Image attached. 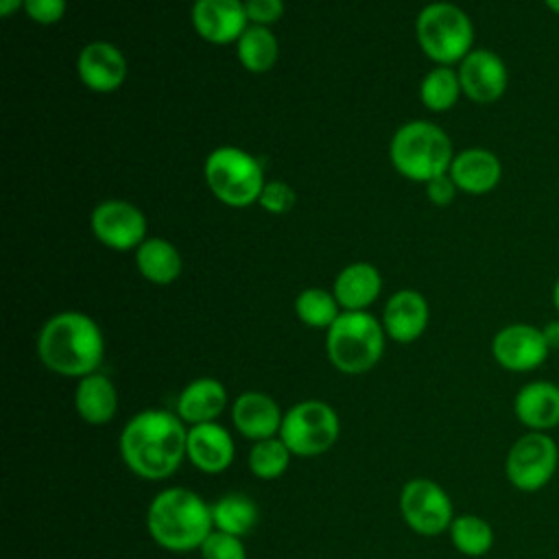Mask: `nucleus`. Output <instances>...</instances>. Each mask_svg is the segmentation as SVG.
<instances>
[{
	"label": "nucleus",
	"mask_w": 559,
	"mask_h": 559,
	"mask_svg": "<svg viewBox=\"0 0 559 559\" xmlns=\"http://www.w3.org/2000/svg\"><path fill=\"white\" fill-rule=\"evenodd\" d=\"M186 439L188 428L175 411L144 408L127 419L118 448L131 474L144 480H164L183 463Z\"/></svg>",
	"instance_id": "f257e3e1"
},
{
	"label": "nucleus",
	"mask_w": 559,
	"mask_h": 559,
	"mask_svg": "<svg viewBox=\"0 0 559 559\" xmlns=\"http://www.w3.org/2000/svg\"><path fill=\"white\" fill-rule=\"evenodd\" d=\"M37 354L52 373L83 378L98 371L105 356V338L92 317L68 310L50 317L41 325Z\"/></svg>",
	"instance_id": "f03ea898"
},
{
	"label": "nucleus",
	"mask_w": 559,
	"mask_h": 559,
	"mask_svg": "<svg viewBox=\"0 0 559 559\" xmlns=\"http://www.w3.org/2000/svg\"><path fill=\"white\" fill-rule=\"evenodd\" d=\"M151 539L170 552L199 550L214 531L212 504L188 487H168L153 496L146 509Z\"/></svg>",
	"instance_id": "7ed1b4c3"
},
{
	"label": "nucleus",
	"mask_w": 559,
	"mask_h": 559,
	"mask_svg": "<svg viewBox=\"0 0 559 559\" xmlns=\"http://www.w3.org/2000/svg\"><path fill=\"white\" fill-rule=\"evenodd\" d=\"M384 334V325L367 310H343L325 334L328 360L341 373H365L382 358Z\"/></svg>",
	"instance_id": "20e7f679"
},
{
	"label": "nucleus",
	"mask_w": 559,
	"mask_h": 559,
	"mask_svg": "<svg viewBox=\"0 0 559 559\" xmlns=\"http://www.w3.org/2000/svg\"><path fill=\"white\" fill-rule=\"evenodd\" d=\"M454 159L448 133L428 120H413L400 127L391 140V162L411 181L428 183L450 170Z\"/></svg>",
	"instance_id": "39448f33"
},
{
	"label": "nucleus",
	"mask_w": 559,
	"mask_h": 559,
	"mask_svg": "<svg viewBox=\"0 0 559 559\" xmlns=\"http://www.w3.org/2000/svg\"><path fill=\"white\" fill-rule=\"evenodd\" d=\"M419 48L437 66L461 63L474 48V24L469 15L452 2L426 4L415 24Z\"/></svg>",
	"instance_id": "423d86ee"
},
{
	"label": "nucleus",
	"mask_w": 559,
	"mask_h": 559,
	"mask_svg": "<svg viewBox=\"0 0 559 559\" xmlns=\"http://www.w3.org/2000/svg\"><path fill=\"white\" fill-rule=\"evenodd\" d=\"M203 175L212 194L229 207L255 203L266 183L260 162L238 146L214 148L205 159Z\"/></svg>",
	"instance_id": "0eeeda50"
},
{
	"label": "nucleus",
	"mask_w": 559,
	"mask_h": 559,
	"mask_svg": "<svg viewBox=\"0 0 559 559\" xmlns=\"http://www.w3.org/2000/svg\"><path fill=\"white\" fill-rule=\"evenodd\" d=\"M341 435L338 413L323 400H304L293 404L282 419L280 439L293 456L310 459L328 452Z\"/></svg>",
	"instance_id": "6e6552de"
},
{
	"label": "nucleus",
	"mask_w": 559,
	"mask_h": 559,
	"mask_svg": "<svg viewBox=\"0 0 559 559\" xmlns=\"http://www.w3.org/2000/svg\"><path fill=\"white\" fill-rule=\"evenodd\" d=\"M559 467V445L550 432L526 430L518 437L504 456V476L522 493L544 489Z\"/></svg>",
	"instance_id": "1a4fd4ad"
},
{
	"label": "nucleus",
	"mask_w": 559,
	"mask_h": 559,
	"mask_svg": "<svg viewBox=\"0 0 559 559\" xmlns=\"http://www.w3.org/2000/svg\"><path fill=\"white\" fill-rule=\"evenodd\" d=\"M400 513L413 533L435 537L450 528L454 504L439 483L413 478L400 491Z\"/></svg>",
	"instance_id": "9d476101"
},
{
	"label": "nucleus",
	"mask_w": 559,
	"mask_h": 559,
	"mask_svg": "<svg viewBox=\"0 0 559 559\" xmlns=\"http://www.w3.org/2000/svg\"><path fill=\"white\" fill-rule=\"evenodd\" d=\"M550 354L542 328L531 323H509L491 338L493 360L511 373H528L539 369Z\"/></svg>",
	"instance_id": "9b49d317"
},
{
	"label": "nucleus",
	"mask_w": 559,
	"mask_h": 559,
	"mask_svg": "<svg viewBox=\"0 0 559 559\" xmlns=\"http://www.w3.org/2000/svg\"><path fill=\"white\" fill-rule=\"evenodd\" d=\"M92 231L109 249H138L146 238V218L129 201H105L92 212Z\"/></svg>",
	"instance_id": "f8f14e48"
},
{
	"label": "nucleus",
	"mask_w": 559,
	"mask_h": 559,
	"mask_svg": "<svg viewBox=\"0 0 559 559\" xmlns=\"http://www.w3.org/2000/svg\"><path fill=\"white\" fill-rule=\"evenodd\" d=\"M459 81L463 94L480 105L496 103L504 96L509 85V70L502 57L487 48H474L459 63Z\"/></svg>",
	"instance_id": "ddd939ff"
},
{
	"label": "nucleus",
	"mask_w": 559,
	"mask_h": 559,
	"mask_svg": "<svg viewBox=\"0 0 559 559\" xmlns=\"http://www.w3.org/2000/svg\"><path fill=\"white\" fill-rule=\"evenodd\" d=\"M192 26L210 44L238 41L249 20L242 0H194Z\"/></svg>",
	"instance_id": "4468645a"
},
{
	"label": "nucleus",
	"mask_w": 559,
	"mask_h": 559,
	"mask_svg": "<svg viewBox=\"0 0 559 559\" xmlns=\"http://www.w3.org/2000/svg\"><path fill=\"white\" fill-rule=\"evenodd\" d=\"M236 456V443L229 430L218 421L197 424L188 428L186 459L203 474L225 472Z\"/></svg>",
	"instance_id": "2eb2a0df"
},
{
	"label": "nucleus",
	"mask_w": 559,
	"mask_h": 559,
	"mask_svg": "<svg viewBox=\"0 0 559 559\" xmlns=\"http://www.w3.org/2000/svg\"><path fill=\"white\" fill-rule=\"evenodd\" d=\"M515 419L533 432H550L559 426V384L550 380H531L513 397Z\"/></svg>",
	"instance_id": "dca6fc26"
},
{
	"label": "nucleus",
	"mask_w": 559,
	"mask_h": 559,
	"mask_svg": "<svg viewBox=\"0 0 559 559\" xmlns=\"http://www.w3.org/2000/svg\"><path fill=\"white\" fill-rule=\"evenodd\" d=\"M284 413L280 404L262 391H245L231 404V421L249 441H262L280 435Z\"/></svg>",
	"instance_id": "f3484780"
},
{
	"label": "nucleus",
	"mask_w": 559,
	"mask_h": 559,
	"mask_svg": "<svg viewBox=\"0 0 559 559\" xmlns=\"http://www.w3.org/2000/svg\"><path fill=\"white\" fill-rule=\"evenodd\" d=\"M79 79L94 92H114L127 79L124 55L109 41H92L83 46L76 59Z\"/></svg>",
	"instance_id": "a211bd4d"
},
{
	"label": "nucleus",
	"mask_w": 559,
	"mask_h": 559,
	"mask_svg": "<svg viewBox=\"0 0 559 559\" xmlns=\"http://www.w3.org/2000/svg\"><path fill=\"white\" fill-rule=\"evenodd\" d=\"M428 317L430 310L426 297L413 288H402L389 297L382 314V325L386 336H391L393 341L413 343L424 334Z\"/></svg>",
	"instance_id": "6ab92c4d"
},
{
	"label": "nucleus",
	"mask_w": 559,
	"mask_h": 559,
	"mask_svg": "<svg viewBox=\"0 0 559 559\" xmlns=\"http://www.w3.org/2000/svg\"><path fill=\"white\" fill-rule=\"evenodd\" d=\"M448 173L459 190L467 194H487L500 183L502 164L489 148L472 146L454 155Z\"/></svg>",
	"instance_id": "aec40b11"
},
{
	"label": "nucleus",
	"mask_w": 559,
	"mask_h": 559,
	"mask_svg": "<svg viewBox=\"0 0 559 559\" xmlns=\"http://www.w3.org/2000/svg\"><path fill=\"white\" fill-rule=\"evenodd\" d=\"M227 408V389L216 378H197L188 382L175 402V413L188 426L216 421Z\"/></svg>",
	"instance_id": "412c9836"
},
{
	"label": "nucleus",
	"mask_w": 559,
	"mask_h": 559,
	"mask_svg": "<svg viewBox=\"0 0 559 559\" xmlns=\"http://www.w3.org/2000/svg\"><path fill=\"white\" fill-rule=\"evenodd\" d=\"M74 408L90 426L109 424L118 411V389L111 378L100 371L79 378L74 389Z\"/></svg>",
	"instance_id": "4be33fe9"
},
{
	"label": "nucleus",
	"mask_w": 559,
	"mask_h": 559,
	"mask_svg": "<svg viewBox=\"0 0 559 559\" xmlns=\"http://www.w3.org/2000/svg\"><path fill=\"white\" fill-rule=\"evenodd\" d=\"M382 288V277L373 264L354 262L345 266L334 282V297L343 310H367Z\"/></svg>",
	"instance_id": "5701e85b"
},
{
	"label": "nucleus",
	"mask_w": 559,
	"mask_h": 559,
	"mask_svg": "<svg viewBox=\"0 0 559 559\" xmlns=\"http://www.w3.org/2000/svg\"><path fill=\"white\" fill-rule=\"evenodd\" d=\"M260 520V509L255 500L240 491L223 493L212 502V522L216 531L242 537L249 535Z\"/></svg>",
	"instance_id": "b1692460"
},
{
	"label": "nucleus",
	"mask_w": 559,
	"mask_h": 559,
	"mask_svg": "<svg viewBox=\"0 0 559 559\" xmlns=\"http://www.w3.org/2000/svg\"><path fill=\"white\" fill-rule=\"evenodd\" d=\"M135 264L142 277L153 284H170L181 273V255L164 238H146L135 249Z\"/></svg>",
	"instance_id": "393cba45"
},
{
	"label": "nucleus",
	"mask_w": 559,
	"mask_h": 559,
	"mask_svg": "<svg viewBox=\"0 0 559 559\" xmlns=\"http://www.w3.org/2000/svg\"><path fill=\"white\" fill-rule=\"evenodd\" d=\"M236 52H238V61L249 72H266L277 61L280 44H277V37L269 31V26L251 24L236 41Z\"/></svg>",
	"instance_id": "a878e982"
},
{
	"label": "nucleus",
	"mask_w": 559,
	"mask_h": 559,
	"mask_svg": "<svg viewBox=\"0 0 559 559\" xmlns=\"http://www.w3.org/2000/svg\"><path fill=\"white\" fill-rule=\"evenodd\" d=\"M450 542L452 546L465 555V557H483L493 548V528L491 524L474 513L454 515L450 528Z\"/></svg>",
	"instance_id": "bb28decb"
},
{
	"label": "nucleus",
	"mask_w": 559,
	"mask_h": 559,
	"mask_svg": "<svg viewBox=\"0 0 559 559\" xmlns=\"http://www.w3.org/2000/svg\"><path fill=\"white\" fill-rule=\"evenodd\" d=\"M463 94L459 72L452 66H435L419 85V98L430 111H448Z\"/></svg>",
	"instance_id": "cd10ccee"
},
{
	"label": "nucleus",
	"mask_w": 559,
	"mask_h": 559,
	"mask_svg": "<svg viewBox=\"0 0 559 559\" xmlns=\"http://www.w3.org/2000/svg\"><path fill=\"white\" fill-rule=\"evenodd\" d=\"M290 456H293V452L288 450V445L277 435V437H271V439L255 441L249 450L247 465H249V472L255 478L275 480L288 469Z\"/></svg>",
	"instance_id": "c85d7f7f"
},
{
	"label": "nucleus",
	"mask_w": 559,
	"mask_h": 559,
	"mask_svg": "<svg viewBox=\"0 0 559 559\" xmlns=\"http://www.w3.org/2000/svg\"><path fill=\"white\" fill-rule=\"evenodd\" d=\"M338 301L325 288H306L295 299V312L308 328L328 330L338 319Z\"/></svg>",
	"instance_id": "c756f323"
},
{
	"label": "nucleus",
	"mask_w": 559,
	"mask_h": 559,
	"mask_svg": "<svg viewBox=\"0 0 559 559\" xmlns=\"http://www.w3.org/2000/svg\"><path fill=\"white\" fill-rule=\"evenodd\" d=\"M199 552H201V559H247L242 537H236L216 528L201 544Z\"/></svg>",
	"instance_id": "7c9ffc66"
},
{
	"label": "nucleus",
	"mask_w": 559,
	"mask_h": 559,
	"mask_svg": "<svg viewBox=\"0 0 559 559\" xmlns=\"http://www.w3.org/2000/svg\"><path fill=\"white\" fill-rule=\"evenodd\" d=\"M295 190L284 181H266L258 203L271 214H286L295 205Z\"/></svg>",
	"instance_id": "2f4dec72"
},
{
	"label": "nucleus",
	"mask_w": 559,
	"mask_h": 559,
	"mask_svg": "<svg viewBox=\"0 0 559 559\" xmlns=\"http://www.w3.org/2000/svg\"><path fill=\"white\" fill-rule=\"evenodd\" d=\"M245 11L251 24L269 26L282 17L284 0H245Z\"/></svg>",
	"instance_id": "473e14b6"
},
{
	"label": "nucleus",
	"mask_w": 559,
	"mask_h": 559,
	"mask_svg": "<svg viewBox=\"0 0 559 559\" xmlns=\"http://www.w3.org/2000/svg\"><path fill=\"white\" fill-rule=\"evenodd\" d=\"M24 11L37 24H55L66 13V0H24Z\"/></svg>",
	"instance_id": "72a5a7b5"
},
{
	"label": "nucleus",
	"mask_w": 559,
	"mask_h": 559,
	"mask_svg": "<svg viewBox=\"0 0 559 559\" xmlns=\"http://www.w3.org/2000/svg\"><path fill=\"white\" fill-rule=\"evenodd\" d=\"M456 190L459 188L452 181L450 173H443V175H439V177H435L426 183V194H428L430 203H435V205H450L454 201Z\"/></svg>",
	"instance_id": "f704fd0d"
},
{
	"label": "nucleus",
	"mask_w": 559,
	"mask_h": 559,
	"mask_svg": "<svg viewBox=\"0 0 559 559\" xmlns=\"http://www.w3.org/2000/svg\"><path fill=\"white\" fill-rule=\"evenodd\" d=\"M542 332H544V338H546L550 352L559 349V319H552V321L544 323Z\"/></svg>",
	"instance_id": "c9c22d12"
},
{
	"label": "nucleus",
	"mask_w": 559,
	"mask_h": 559,
	"mask_svg": "<svg viewBox=\"0 0 559 559\" xmlns=\"http://www.w3.org/2000/svg\"><path fill=\"white\" fill-rule=\"evenodd\" d=\"M20 7H24V0H0V13L4 17H9L13 11H17Z\"/></svg>",
	"instance_id": "e433bc0d"
},
{
	"label": "nucleus",
	"mask_w": 559,
	"mask_h": 559,
	"mask_svg": "<svg viewBox=\"0 0 559 559\" xmlns=\"http://www.w3.org/2000/svg\"><path fill=\"white\" fill-rule=\"evenodd\" d=\"M552 306H555V310H557V314H559V277H557V282H555V286H552Z\"/></svg>",
	"instance_id": "4c0bfd02"
},
{
	"label": "nucleus",
	"mask_w": 559,
	"mask_h": 559,
	"mask_svg": "<svg viewBox=\"0 0 559 559\" xmlns=\"http://www.w3.org/2000/svg\"><path fill=\"white\" fill-rule=\"evenodd\" d=\"M542 2H544V7H546L550 13L559 15V0H542Z\"/></svg>",
	"instance_id": "58836bf2"
}]
</instances>
